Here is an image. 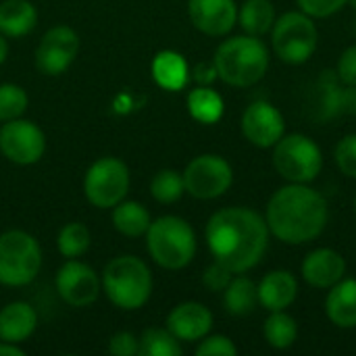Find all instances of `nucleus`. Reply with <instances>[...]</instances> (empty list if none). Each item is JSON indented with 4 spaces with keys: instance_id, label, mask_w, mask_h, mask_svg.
Returning a JSON list of instances; mask_svg holds the SVG:
<instances>
[{
    "instance_id": "41",
    "label": "nucleus",
    "mask_w": 356,
    "mask_h": 356,
    "mask_svg": "<svg viewBox=\"0 0 356 356\" xmlns=\"http://www.w3.org/2000/svg\"><path fill=\"white\" fill-rule=\"evenodd\" d=\"M6 54H8V44H6V40H4V35L0 33V65L6 60Z\"/></svg>"
},
{
    "instance_id": "24",
    "label": "nucleus",
    "mask_w": 356,
    "mask_h": 356,
    "mask_svg": "<svg viewBox=\"0 0 356 356\" xmlns=\"http://www.w3.org/2000/svg\"><path fill=\"white\" fill-rule=\"evenodd\" d=\"M223 305L229 315L244 317L250 315L259 305V288L250 277H244L238 273V277H232L229 286L223 290Z\"/></svg>"
},
{
    "instance_id": "35",
    "label": "nucleus",
    "mask_w": 356,
    "mask_h": 356,
    "mask_svg": "<svg viewBox=\"0 0 356 356\" xmlns=\"http://www.w3.org/2000/svg\"><path fill=\"white\" fill-rule=\"evenodd\" d=\"M300 10L313 19H325L346 6L348 0H296Z\"/></svg>"
},
{
    "instance_id": "19",
    "label": "nucleus",
    "mask_w": 356,
    "mask_h": 356,
    "mask_svg": "<svg viewBox=\"0 0 356 356\" xmlns=\"http://www.w3.org/2000/svg\"><path fill=\"white\" fill-rule=\"evenodd\" d=\"M257 288H259V302L269 313H273V311H286L288 307H292V302L298 296V282L286 269L269 271L259 282Z\"/></svg>"
},
{
    "instance_id": "7",
    "label": "nucleus",
    "mask_w": 356,
    "mask_h": 356,
    "mask_svg": "<svg viewBox=\"0 0 356 356\" xmlns=\"http://www.w3.org/2000/svg\"><path fill=\"white\" fill-rule=\"evenodd\" d=\"M42 267V248L38 240L21 229L0 236V284L19 288L35 280Z\"/></svg>"
},
{
    "instance_id": "42",
    "label": "nucleus",
    "mask_w": 356,
    "mask_h": 356,
    "mask_svg": "<svg viewBox=\"0 0 356 356\" xmlns=\"http://www.w3.org/2000/svg\"><path fill=\"white\" fill-rule=\"evenodd\" d=\"M346 4H350V6H353V8H355V10H356V0H348Z\"/></svg>"
},
{
    "instance_id": "3",
    "label": "nucleus",
    "mask_w": 356,
    "mask_h": 356,
    "mask_svg": "<svg viewBox=\"0 0 356 356\" xmlns=\"http://www.w3.org/2000/svg\"><path fill=\"white\" fill-rule=\"evenodd\" d=\"M213 63L221 81L234 88H250L265 77L269 50L254 35H234L219 44Z\"/></svg>"
},
{
    "instance_id": "20",
    "label": "nucleus",
    "mask_w": 356,
    "mask_h": 356,
    "mask_svg": "<svg viewBox=\"0 0 356 356\" xmlns=\"http://www.w3.org/2000/svg\"><path fill=\"white\" fill-rule=\"evenodd\" d=\"M325 313L336 327H356V280L342 277L336 286L330 288L325 298Z\"/></svg>"
},
{
    "instance_id": "40",
    "label": "nucleus",
    "mask_w": 356,
    "mask_h": 356,
    "mask_svg": "<svg viewBox=\"0 0 356 356\" xmlns=\"http://www.w3.org/2000/svg\"><path fill=\"white\" fill-rule=\"evenodd\" d=\"M0 356H25V350L19 348V344L0 340Z\"/></svg>"
},
{
    "instance_id": "9",
    "label": "nucleus",
    "mask_w": 356,
    "mask_h": 356,
    "mask_svg": "<svg viewBox=\"0 0 356 356\" xmlns=\"http://www.w3.org/2000/svg\"><path fill=\"white\" fill-rule=\"evenodd\" d=\"M129 190V169L115 156L98 159L83 177L86 198L98 209L117 207Z\"/></svg>"
},
{
    "instance_id": "13",
    "label": "nucleus",
    "mask_w": 356,
    "mask_h": 356,
    "mask_svg": "<svg viewBox=\"0 0 356 356\" xmlns=\"http://www.w3.org/2000/svg\"><path fill=\"white\" fill-rule=\"evenodd\" d=\"M56 292L69 307H90L98 300L100 294L98 273L77 259H67V263L56 273Z\"/></svg>"
},
{
    "instance_id": "21",
    "label": "nucleus",
    "mask_w": 356,
    "mask_h": 356,
    "mask_svg": "<svg viewBox=\"0 0 356 356\" xmlns=\"http://www.w3.org/2000/svg\"><path fill=\"white\" fill-rule=\"evenodd\" d=\"M38 315L27 302H10L0 311V340L21 344L35 332Z\"/></svg>"
},
{
    "instance_id": "23",
    "label": "nucleus",
    "mask_w": 356,
    "mask_h": 356,
    "mask_svg": "<svg viewBox=\"0 0 356 356\" xmlns=\"http://www.w3.org/2000/svg\"><path fill=\"white\" fill-rule=\"evenodd\" d=\"M38 23V10L29 0L0 2V33L6 38L27 35Z\"/></svg>"
},
{
    "instance_id": "34",
    "label": "nucleus",
    "mask_w": 356,
    "mask_h": 356,
    "mask_svg": "<svg viewBox=\"0 0 356 356\" xmlns=\"http://www.w3.org/2000/svg\"><path fill=\"white\" fill-rule=\"evenodd\" d=\"M196 355L198 356H236L238 348L236 344L227 338V336H204L200 340V344L196 346Z\"/></svg>"
},
{
    "instance_id": "16",
    "label": "nucleus",
    "mask_w": 356,
    "mask_h": 356,
    "mask_svg": "<svg viewBox=\"0 0 356 356\" xmlns=\"http://www.w3.org/2000/svg\"><path fill=\"white\" fill-rule=\"evenodd\" d=\"M192 25L213 38L225 35L238 23L236 0H188Z\"/></svg>"
},
{
    "instance_id": "15",
    "label": "nucleus",
    "mask_w": 356,
    "mask_h": 356,
    "mask_svg": "<svg viewBox=\"0 0 356 356\" xmlns=\"http://www.w3.org/2000/svg\"><path fill=\"white\" fill-rule=\"evenodd\" d=\"M242 134L257 148H273L286 134V121L271 102L257 100L242 115Z\"/></svg>"
},
{
    "instance_id": "11",
    "label": "nucleus",
    "mask_w": 356,
    "mask_h": 356,
    "mask_svg": "<svg viewBox=\"0 0 356 356\" xmlns=\"http://www.w3.org/2000/svg\"><path fill=\"white\" fill-rule=\"evenodd\" d=\"M0 150L17 165H33L44 156L46 138L44 131L27 119H13L0 127Z\"/></svg>"
},
{
    "instance_id": "17",
    "label": "nucleus",
    "mask_w": 356,
    "mask_h": 356,
    "mask_svg": "<svg viewBox=\"0 0 356 356\" xmlns=\"http://www.w3.org/2000/svg\"><path fill=\"white\" fill-rule=\"evenodd\" d=\"M300 273L311 288L330 290L346 275V261L334 248H317L305 257Z\"/></svg>"
},
{
    "instance_id": "30",
    "label": "nucleus",
    "mask_w": 356,
    "mask_h": 356,
    "mask_svg": "<svg viewBox=\"0 0 356 356\" xmlns=\"http://www.w3.org/2000/svg\"><path fill=\"white\" fill-rule=\"evenodd\" d=\"M184 192H186L184 175L175 169H163L150 181V194L161 204H171L179 200Z\"/></svg>"
},
{
    "instance_id": "39",
    "label": "nucleus",
    "mask_w": 356,
    "mask_h": 356,
    "mask_svg": "<svg viewBox=\"0 0 356 356\" xmlns=\"http://www.w3.org/2000/svg\"><path fill=\"white\" fill-rule=\"evenodd\" d=\"M217 69L215 63H198L192 71H190V79H194L198 86H211L217 79Z\"/></svg>"
},
{
    "instance_id": "2",
    "label": "nucleus",
    "mask_w": 356,
    "mask_h": 356,
    "mask_svg": "<svg viewBox=\"0 0 356 356\" xmlns=\"http://www.w3.org/2000/svg\"><path fill=\"white\" fill-rule=\"evenodd\" d=\"M330 219L325 198L309 184H288L267 202L265 221L269 234L290 246L317 240Z\"/></svg>"
},
{
    "instance_id": "1",
    "label": "nucleus",
    "mask_w": 356,
    "mask_h": 356,
    "mask_svg": "<svg viewBox=\"0 0 356 356\" xmlns=\"http://www.w3.org/2000/svg\"><path fill=\"white\" fill-rule=\"evenodd\" d=\"M204 236L213 259L236 275L246 273L261 263L271 234L265 217L257 211L227 207L211 215Z\"/></svg>"
},
{
    "instance_id": "25",
    "label": "nucleus",
    "mask_w": 356,
    "mask_h": 356,
    "mask_svg": "<svg viewBox=\"0 0 356 356\" xmlns=\"http://www.w3.org/2000/svg\"><path fill=\"white\" fill-rule=\"evenodd\" d=\"M238 23L248 35L261 38L271 31L275 23V6L271 0H246L238 8Z\"/></svg>"
},
{
    "instance_id": "10",
    "label": "nucleus",
    "mask_w": 356,
    "mask_h": 356,
    "mask_svg": "<svg viewBox=\"0 0 356 356\" xmlns=\"http://www.w3.org/2000/svg\"><path fill=\"white\" fill-rule=\"evenodd\" d=\"M186 192L198 200H213L223 196L234 184L232 165L219 154H200L188 163L184 171Z\"/></svg>"
},
{
    "instance_id": "18",
    "label": "nucleus",
    "mask_w": 356,
    "mask_h": 356,
    "mask_svg": "<svg viewBox=\"0 0 356 356\" xmlns=\"http://www.w3.org/2000/svg\"><path fill=\"white\" fill-rule=\"evenodd\" d=\"M167 330L179 342H200L213 330V315L204 305L188 300L169 313Z\"/></svg>"
},
{
    "instance_id": "22",
    "label": "nucleus",
    "mask_w": 356,
    "mask_h": 356,
    "mask_svg": "<svg viewBox=\"0 0 356 356\" xmlns=\"http://www.w3.org/2000/svg\"><path fill=\"white\" fill-rule=\"evenodd\" d=\"M156 86L169 92H179L190 81V67L186 58L175 50H163L152 58L150 65Z\"/></svg>"
},
{
    "instance_id": "36",
    "label": "nucleus",
    "mask_w": 356,
    "mask_h": 356,
    "mask_svg": "<svg viewBox=\"0 0 356 356\" xmlns=\"http://www.w3.org/2000/svg\"><path fill=\"white\" fill-rule=\"evenodd\" d=\"M232 277H234V273H232L227 267H223L221 263L215 261L211 267L204 269V273H202V284H204V288L211 290V292H223V290L229 286Z\"/></svg>"
},
{
    "instance_id": "32",
    "label": "nucleus",
    "mask_w": 356,
    "mask_h": 356,
    "mask_svg": "<svg viewBox=\"0 0 356 356\" xmlns=\"http://www.w3.org/2000/svg\"><path fill=\"white\" fill-rule=\"evenodd\" d=\"M27 94L21 86L0 83V121L19 119L27 111Z\"/></svg>"
},
{
    "instance_id": "43",
    "label": "nucleus",
    "mask_w": 356,
    "mask_h": 356,
    "mask_svg": "<svg viewBox=\"0 0 356 356\" xmlns=\"http://www.w3.org/2000/svg\"><path fill=\"white\" fill-rule=\"evenodd\" d=\"M355 211H356V198H355Z\"/></svg>"
},
{
    "instance_id": "31",
    "label": "nucleus",
    "mask_w": 356,
    "mask_h": 356,
    "mask_svg": "<svg viewBox=\"0 0 356 356\" xmlns=\"http://www.w3.org/2000/svg\"><path fill=\"white\" fill-rule=\"evenodd\" d=\"M58 252L65 259H77L90 248V232L83 223H67L58 234Z\"/></svg>"
},
{
    "instance_id": "28",
    "label": "nucleus",
    "mask_w": 356,
    "mask_h": 356,
    "mask_svg": "<svg viewBox=\"0 0 356 356\" xmlns=\"http://www.w3.org/2000/svg\"><path fill=\"white\" fill-rule=\"evenodd\" d=\"M263 334L271 348L286 350L296 342L298 325H296V319L290 317L286 311H273L263 325Z\"/></svg>"
},
{
    "instance_id": "33",
    "label": "nucleus",
    "mask_w": 356,
    "mask_h": 356,
    "mask_svg": "<svg viewBox=\"0 0 356 356\" xmlns=\"http://www.w3.org/2000/svg\"><path fill=\"white\" fill-rule=\"evenodd\" d=\"M334 159H336L338 169L346 177L356 179V134H348L338 142L334 150Z\"/></svg>"
},
{
    "instance_id": "12",
    "label": "nucleus",
    "mask_w": 356,
    "mask_h": 356,
    "mask_svg": "<svg viewBox=\"0 0 356 356\" xmlns=\"http://www.w3.org/2000/svg\"><path fill=\"white\" fill-rule=\"evenodd\" d=\"M77 52L79 35L67 25H56L42 35L35 50V67L44 75L56 77L71 67Z\"/></svg>"
},
{
    "instance_id": "38",
    "label": "nucleus",
    "mask_w": 356,
    "mask_h": 356,
    "mask_svg": "<svg viewBox=\"0 0 356 356\" xmlns=\"http://www.w3.org/2000/svg\"><path fill=\"white\" fill-rule=\"evenodd\" d=\"M140 340L129 332H119L108 340V353L113 356H134L138 355Z\"/></svg>"
},
{
    "instance_id": "6",
    "label": "nucleus",
    "mask_w": 356,
    "mask_h": 356,
    "mask_svg": "<svg viewBox=\"0 0 356 356\" xmlns=\"http://www.w3.org/2000/svg\"><path fill=\"white\" fill-rule=\"evenodd\" d=\"M319 42V31L313 23V17L302 10H290L275 19L271 27V46L275 56L286 65L307 63Z\"/></svg>"
},
{
    "instance_id": "26",
    "label": "nucleus",
    "mask_w": 356,
    "mask_h": 356,
    "mask_svg": "<svg viewBox=\"0 0 356 356\" xmlns=\"http://www.w3.org/2000/svg\"><path fill=\"white\" fill-rule=\"evenodd\" d=\"M188 111L198 123L213 125L223 117L225 104L221 94L215 92L211 86H196L188 94Z\"/></svg>"
},
{
    "instance_id": "27",
    "label": "nucleus",
    "mask_w": 356,
    "mask_h": 356,
    "mask_svg": "<svg viewBox=\"0 0 356 356\" xmlns=\"http://www.w3.org/2000/svg\"><path fill=\"white\" fill-rule=\"evenodd\" d=\"M113 225L119 234L127 238H140L150 227V213L144 204L127 200L113 207Z\"/></svg>"
},
{
    "instance_id": "37",
    "label": "nucleus",
    "mask_w": 356,
    "mask_h": 356,
    "mask_svg": "<svg viewBox=\"0 0 356 356\" xmlns=\"http://www.w3.org/2000/svg\"><path fill=\"white\" fill-rule=\"evenodd\" d=\"M336 75L340 77V81H342L344 86L356 88V44L348 46V48L342 52V56L338 58Z\"/></svg>"
},
{
    "instance_id": "14",
    "label": "nucleus",
    "mask_w": 356,
    "mask_h": 356,
    "mask_svg": "<svg viewBox=\"0 0 356 356\" xmlns=\"http://www.w3.org/2000/svg\"><path fill=\"white\" fill-rule=\"evenodd\" d=\"M311 111L317 121L356 113V88L344 86L336 71H323L311 92Z\"/></svg>"
},
{
    "instance_id": "5",
    "label": "nucleus",
    "mask_w": 356,
    "mask_h": 356,
    "mask_svg": "<svg viewBox=\"0 0 356 356\" xmlns=\"http://www.w3.org/2000/svg\"><path fill=\"white\" fill-rule=\"evenodd\" d=\"M102 288L115 307L136 311L142 309L152 294V273L138 257L123 254L104 267Z\"/></svg>"
},
{
    "instance_id": "4",
    "label": "nucleus",
    "mask_w": 356,
    "mask_h": 356,
    "mask_svg": "<svg viewBox=\"0 0 356 356\" xmlns=\"http://www.w3.org/2000/svg\"><path fill=\"white\" fill-rule=\"evenodd\" d=\"M146 248L159 267L179 271L188 267L196 254V234L186 219L165 215L150 221L146 232Z\"/></svg>"
},
{
    "instance_id": "8",
    "label": "nucleus",
    "mask_w": 356,
    "mask_h": 356,
    "mask_svg": "<svg viewBox=\"0 0 356 356\" xmlns=\"http://www.w3.org/2000/svg\"><path fill=\"white\" fill-rule=\"evenodd\" d=\"M273 167L290 184H311L323 169V154L315 140L305 134H284L273 146Z\"/></svg>"
},
{
    "instance_id": "29",
    "label": "nucleus",
    "mask_w": 356,
    "mask_h": 356,
    "mask_svg": "<svg viewBox=\"0 0 356 356\" xmlns=\"http://www.w3.org/2000/svg\"><path fill=\"white\" fill-rule=\"evenodd\" d=\"M138 355L142 356H179L181 344L169 330H146L140 338Z\"/></svg>"
}]
</instances>
